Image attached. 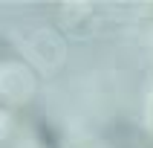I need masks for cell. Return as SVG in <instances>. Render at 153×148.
Segmentation results:
<instances>
[{"label":"cell","mask_w":153,"mask_h":148,"mask_svg":"<svg viewBox=\"0 0 153 148\" xmlns=\"http://www.w3.org/2000/svg\"><path fill=\"white\" fill-rule=\"evenodd\" d=\"M41 137L46 139V145H49V148H58V139L52 137V131L46 128V125H43V122H41Z\"/></svg>","instance_id":"1"}]
</instances>
